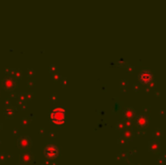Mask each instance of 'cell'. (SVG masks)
I'll list each match as a JSON object with an SVG mask.
<instances>
[{"mask_svg": "<svg viewBox=\"0 0 166 165\" xmlns=\"http://www.w3.org/2000/svg\"><path fill=\"white\" fill-rule=\"evenodd\" d=\"M18 148L22 149V150L26 149L29 146H31V139H29L28 136H23V137L18 139Z\"/></svg>", "mask_w": 166, "mask_h": 165, "instance_id": "cell-3", "label": "cell"}, {"mask_svg": "<svg viewBox=\"0 0 166 165\" xmlns=\"http://www.w3.org/2000/svg\"><path fill=\"white\" fill-rule=\"evenodd\" d=\"M57 150L53 146H49V147H47L46 150H45V155L49 158L54 157L55 155H57Z\"/></svg>", "mask_w": 166, "mask_h": 165, "instance_id": "cell-4", "label": "cell"}, {"mask_svg": "<svg viewBox=\"0 0 166 165\" xmlns=\"http://www.w3.org/2000/svg\"><path fill=\"white\" fill-rule=\"evenodd\" d=\"M138 79L141 83L143 84H149L152 81V74L148 70H144L139 74Z\"/></svg>", "mask_w": 166, "mask_h": 165, "instance_id": "cell-2", "label": "cell"}, {"mask_svg": "<svg viewBox=\"0 0 166 165\" xmlns=\"http://www.w3.org/2000/svg\"><path fill=\"white\" fill-rule=\"evenodd\" d=\"M51 120L55 124H62L65 120V110L63 108H55L51 113Z\"/></svg>", "mask_w": 166, "mask_h": 165, "instance_id": "cell-1", "label": "cell"}]
</instances>
